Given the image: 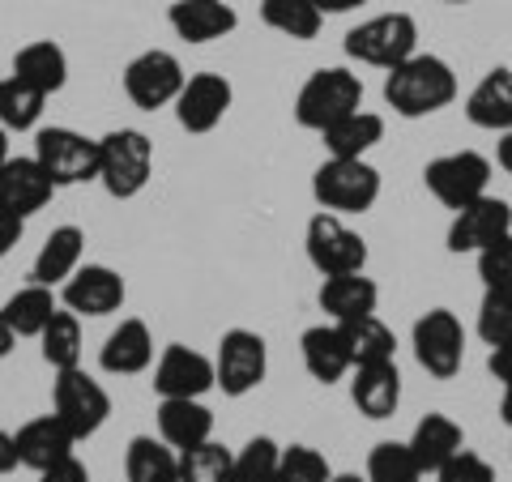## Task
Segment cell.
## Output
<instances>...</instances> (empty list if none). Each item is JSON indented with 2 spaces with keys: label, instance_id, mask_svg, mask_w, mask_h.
I'll use <instances>...</instances> for the list:
<instances>
[{
  "label": "cell",
  "instance_id": "20",
  "mask_svg": "<svg viewBox=\"0 0 512 482\" xmlns=\"http://www.w3.org/2000/svg\"><path fill=\"white\" fill-rule=\"evenodd\" d=\"M13 444H18V465L39 474V470H47V465L73 457V448L82 440H77L56 414H39V419H30V423H22L18 431H13Z\"/></svg>",
  "mask_w": 512,
  "mask_h": 482
},
{
  "label": "cell",
  "instance_id": "35",
  "mask_svg": "<svg viewBox=\"0 0 512 482\" xmlns=\"http://www.w3.org/2000/svg\"><path fill=\"white\" fill-rule=\"evenodd\" d=\"M43 103H47V94L22 82V77H13V73L0 77V128H9V133L35 128L43 116Z\"/></svg>",
  "mask_w": 512,
  "mask_h": 482
},
{
  "label": "cell",
  "instance_id": "22",
  "mask_svg": "<svg viewBox=\"0 0 512 482\" xmlns=\"http://www.w3.org/2000/svg\"><path fill=\"white\" fill-rule=\"evenodd\" d=\"M167 22L175 30V39L214 43V39H227L239 26V13L227 5V0H175L167 9Z\"/></svg>",
  "mask_w": 512,
  "mask_h": 482
},
{
  "label": "cell",
  "instance_id": "39",
  "mask_svg": "<svg viewBox=\"0 0 512 482\" xmlns=\"http://www.w3.org/2000/svg\"><path fill=\"white\" fill-rule=\"evenodd\" d=\"M478 337L487 346H512V291H487L478 303Z\"/></svg>",
  "mask_w": 512,
  "mask_h": 482
},
{
  "label": "cell",
  "instance_id": "28",
  "mask_svg": "<svg viewBox=\"0 0 512 482\" xmlns=\"http://www.w3.org/2000/svg\"><path fill=\"white\" fill-rule=\"evenodd\" d=\"M13 77H22L35 90H43L47 99L60 94L69 86V56H64V47L52 43V39H39V43H26L18 56H13Z\"/></svg>",
  "mask_w": 512,
  "mask_h": 482
},
{
  "label": "cell",
  "instance_id": "27",
  "mask_svg": "<svg viewBox=\"0 0 512 482\" xmlns=\"http://www.w3.org/2000/svg\"><path fill=\"white\" fill-rule=\"evenodd\" d=\"M320 312H325L333 325L342 320H355V316H372L376 303H380V286L367 278V273H333V278L320 282Z\"/></svg>",
  "mask_w": 512,
  "mask_h": 482
},
{
  "label": "cell",
  "instance_id": "10",
  "mask_svg": "<svg viewBox=\"0 0 512 482\" xmlns=\"http://www.w3.org/2000/svg\"><path fill=\"white\" fill-rule=\"evenodd\" d=\"M303 248H308V261L320 278H333V273H359L367 269V239L359 231H350L342 214L320 210L308 222V235H303Z\"/></svg>",
  "mask_w": 512,
  "mask_h": 482
},
{
  "label": "cell",
  "instance_id": "36",
  "mask_svg": "<svg viewBox=\"0 0 512 482\" xmlns=\"http://www.w3.org/2000/svg\"><path fill=\"white\" fill-rule=\"evenodd\" d=\"M427 474L419 470L406 440H380L367 453V482H423Z\"/></svg>",
  "mask_w": 512,
  "mask_h": 482
},
{
  "label": "cell",
  "instance_id": "34",
  "mask_svg": "<svg viewBox=\"0 0 512 482\" xmlns=\"http://www.w3.org/2000/svg\"><path fill=\"white\" fill-rule=\"evenodd\" d=\"M261 18L269 30H278L295 43L316 39L320 26H325V13H320L316 0H261Z\"/></svg>",
  "mask_w": 512,
  "mask_h": 482
},
{
  "label": "cell",
  "instance_id": "54",
  "mask_svg": "<svg viewBox=\"0 0 512 482\" xmlns=\"http://www.w3.org/2000/svg\"><path fill=\"white\" fill-rule=\"evenodd\" d=\"M0 77H5V73H0Z\"/></svg>",
  "mask_w": 512,
  "mask_h": 482
},
{
  "label": "cell",
  "instance_id": "32",
  "mask_svg": "<svg viewBox=\"0 0 512 482\" xmlns=\"http://www.w3.org/2000/svg\"><path fill=\"white\" fill-rule=\"evenodd\" d=\"M342 337L350 346V363L363 367V363H389L397 355V337L384 320L372 312V316H355V320H342ZM350 367V372H355Z\"/></svg>",
  "mask_w": 512,
  "mask_h": 482
},
{
  "label": "cell",
  "instance_id": "5",
  "mask_svg": "<svg viewBox=\"0 0 512 482\" xmlns=\"http://www.w3.org/2000/svg\"><path fill=\"white\" fill-rule=\"evenodd\" d=\"M35 158L56 188H77V184L99 180V137H86L77 128H64V124L39 128Z\"/></svg>",
  "mask_w": 512,
  "mask_h": 482
},
{
  "label": "cell",
  "instance_id": "26",
  "mask_svg": "<svg viewBox=\"0 0 512 482\" xmlns=\"http://www.w3.org/2000/svg\"><path fill=\"white\" fill-rule=\"evenodd\" d=\"M299 350H303V367L316 384H338L350 376V346L342 337V325H312L303 329L299 337Z\"/></svg>",
  "mask_w": 512,
  "mask_h": 482
},
{
  "label": "cell",
  "instance_id": "13",
  "mask_svg": "<svg viewBox=\"0 0 512 482\" xmlns=\"http://www.w3.org/2000/svg\"><path fill=\"white\" fill-rule=\"evenodd\" d=\"M231 103H235V90L222 73H192L171 107H175V120H180L184 133H214V128L227 120Z\"/></svg>",
  "mask_w": 512,
  "mask_h": 482
},
{
  "label": "cell",
  "instance_id": "6",
  "mask_svg": "<svg viewBox=\"0 0 512 482\" xmlns=\"http://www.w3.org/2000/svg\"><path fill=\"white\" fill-rule=\"evenodd\" d=\"M414 52H419V22L410 13H380V18H367L346 35V56L384 73L410 60Z\"/></svg>",
  "mask_w": 512,
  "mask_h": 482
},
{
  "label": "cell",
  "instance_id": "50",
  "mask_svg": "<svg viewBox=\"0 0 512 482\" xmlns=\"http://www.w3.org/2000/svg\"><path fill=\"white\" fill-rule=\"evenodd\" d=\"M500 419H504V427H512V384H504V397H500Z\"/></svg>",
  "mask_w": 512,
  "mask_h": 482
},
{
  "label": "cell",
  "instance_id": "1",
  "mask_svg": "<svg viewBox=\"0 0 512 482\" xmlns=\"http://www.w3.org/2000/svg\"><path fill=\"white\" fill-rule=\"evenodd\" d=\"M457 99V73L453 64L427 52H414L397 69L384 73V103H389L402 120L436 116Z\"/></svg>",
  "mask_w": 512,
  "mask_h": 482
},
{
  "label": "cell",
  "instance_id": "17",
  "mask_svg": "<svg viewBox=\"0 0 512 482\" xmlns=\"http://www.w3.org/2000/svg\"><path fill=\"white\" fill-rule=\"evenodd\" d=\"M52 192L56 184L47 180V171L39 167V158L30 154V158H5L0 163V210H9V214H39L47 201H52Z\"/></svg>",
  "mask_w": 512,
  "mask_h": 482
},
{
  "label": "cell",
  "instance_id": "9",
  "mask_svg": "<svg viewBox=\"0 0 512 482\" xmlns=\"http://www.w3.org/2000/svg\"><path fill=\"white\" fill-rule=\"evenodd\" d=\"M410 346H414V359H419V367L427 376L453 380L461 372V363H466V325L457 320V312L431 308L414 320Z\"/></svg>",
  "mask_w": 512,
  "mask_h": 482
},
{
  "label": "cell",
  "instance_id": "16",
  "mask_svg": "<svg viewBox=\"0 0 512 482\" xmlns=\"http://www.w3.org/2000/svg\"><path fill=\"white\" fill-rule=\"evenodd\" d=\"M500 235H512V205L504 197H478L466 210L453 214V227H448V252H478L495 244Z\"/></svg>",
  "mask_w": 512,
  "mask_h": 482
},
{
  "label": "cell",
  "instance_id": "33",
  "mask_svg": "<svg viewBox=\"0 0 512 482\" xmlns=\"http://www.w3.org/2000/svg\"><path fill=\"white\" fill-rule=\"evenodd\" d=\"M39 355L52 372H64V367H82V316L60 308L39 333Z\"/></svg>",
  "mask_w": 512,
  "mask_h": 482
},
{
  "label": "cell",
  "instance_id": "40",
  "mask_svg": "<svg viewBox=\"0 0 512 482\" xmlns=\"http://www.w3.org/2000/svg\"><path fill=\"white\" fill-rule=\"evenodd\" d=\"M329 478H333V470H329L325 453H316V448H308V444L282 448L274 482H329Z\"/></svg>",
  "mask_w": 512,
  "mask_h": 482
},
{
  "label": "cell",
  "instance_id": "3",
  "mask_svg": "<svg viewBox=\"0 0 512 482\" xmlns=\"http://www.w3.org/2000/svg\"><path fill=\"white\" fill-rule=\"evenodd\" d=\"M363 107V82L359 73L342 69V64H333V69H316L308 82L299 86L295 94V124L308 128V133H325L329 124H338L342 116Z\"/></svg>",
  "mask_w": 512,
  "mask_h": 482
},
{
  "label": "cell",
  "instance_id": "8",
  "mask_svg": "<svg viewBox=\"0 0 512 482\" xmlns=\"http://www.w3.org/2000/svg\"><path fill=\"white\" fill-rule=\"evenodd\" d=\"M423 184L427 192L436 197L444 210H466L470 201L487 197L491 188V158H483L478 150H453V154H440L423 167Z\"/></svg>",
  "mask_w": 512,
  "mask_h": 482
},
{
  "label": "cell",
  "instance_id": "15",
  "mask_svg": "<svg viewBox=\"0 0 512 482\" xmlns=\"http://www.w3.org/2000/svg\"><path fill=\"white\" fill-rule=\"evenodd\" d=\"M154 393L158 397H205L210 389H218L214 376V359L201 355L192 346H167L154 363Z\"/></svg>",
  "mask_w": 512,
  "mask_h": 482
},
{
  "label": "cell",
  "instance_id": "53",
  "mask_svg": "<svg viewBox=\"0 0 512 482\" xmlns=\"http://www.w3.org/2000/svg\"><path fill=\"white\" fill-rule=\"evenodd\" d=\"M448 5H470V0H448Z\"/></svg>",
  "mask_w": 512,
  "mask_h": 482
},
{
  "label": "cell",
  "instance_id": "52",
  "mask_svg": "<svg viewBox=\"0 0 512 482\" xmlns=\"http://www.w3.org/2000/svg\"><path fill=\"white\" fill-rule=\"evenodd\" d=\"M329 482H367V474H333Z\"/></svg>",
  "mask_w": 512,
  "mask_h": 482
},
{
  "label": "cell",
  "instance_id": "38",
  "mask_svg": "<svg viewBox=\"0 0 512 482\" xmlns=\"http://www.w3.org/2000/svg\"><path fill=\"white\" fill-rule=\"evenodd\" d=\"M278 457H282L278 440H269V436L248 440L231 461V482H274L278 478Z\"/></svg>",
  "mask_w": 512,
  "mask_h": 482
},
{
  "label": "cell",
  "instance_id": "4",
  "mask_svg": "<svg viewBox=\"0 0 512 482\" xmlns=\"http://www.w3.org/2000/svg\"><path fill=\"white\" fill-rule=\"evenodd\" d=\"M312 197L329 214H367L380 201V171L367 158H325L312 175Z\"/></svg>",
  "mask_w": 512,
  "mask_h": 482
},
{
  "label": "cell",
  "instance_id": "7",
  "mask_svg": "<svg viewBox=\"0 0 512 482\" xmlns=\"http://www.w3.org/2000/svg\"><path fill=\"white\" fill-rule=\"evenodd\" d=\"M52 414L77 440H90L111 419V393L82 367H64L52 380Z\"/></svg>",
  "mask_w": 512,
  "mask_h": 482
},
{
  "label": "cell",
  "instance_id": "25",
  "mask_svg": "<svg viewBox=\"0 0 512 482\" xmlns=\"http://www.w3.org/2000/svg\"><path fill=\"white\" fill-rule=\"evenodd\" d=\"M406 444H410L414 461H419V470L436 474L461 453V448H466V431H461V423L448 419V414H423V419L414 423Z\"/></svg>",
  "mask_w": 512,
  "mask_h": 482
},
{
  "label": "cell",
  "instance_id": "42",
  "mask_svg": "<svg viewBox=\"0 0 512 482\" xmlns=\"http://www.w3.org/2000/svg\"><path fill=\"white\" fill-rule=\"evenodd\" d=\"M436 482H495V470L491 461H483L478 453H470V448H461V453L444 465V470L431 474Z\"/></svg>",
  "mask_w": 512,
  "mask_h": 482
},
{
  "label": "cell",
  "instance_id": "37",
  "mask_svg": "<svg viewBox=\"0 0 512 482\" xmlns=\"http://www.w3.org/2000/svg\"><path fill=\"white\" fill-rule=\"evenodd\" d=\"M231 461L235 453L218 440L192 444L180 453V482H231Z\"/></svg>",
  "mask_w": 512,
  "mask_h": 482
},
{
  "label": "cell",
  "instance_id": "30",
  "mask_svg": "<svg viewBox=\"0 0 512 482\" xmlns=\"http://www.w3.org/2000/svg\"><path fill=\"white\" fill-rule=\"evenodd\" d=\"M124 482H180V453L167 440L133 436L124 453Z\"/></svg>",
  "mask_w": 512,
  "mask_h": 482
},
{
  "label": "cell",
  "instance_id": "19",
  "mask_svg": "<svg viewBox=\"0 0 512 482\" xmlns=\"http://www.w3.org/2000/svg\"><path fill=\"white\" fill-rule=\"evenodd\" d=\"M350 401L363 419H393L397 406H402V372H397V359L389 363H363L350 372Z\"/></svg>",
  "mask_w": 512,
  "mask_h": 482
},
{
  "label": "cell",
  "instance_id": "2",
  "mask_svg": "<svg viewBox=\"0 0 512 482\" xmlns=\"http://www.w3.org/2000/svg\"><path fill=\"white\" fill-rule=\"evenodd\" d=\"M154 175V141L141 128H111L99 137V184L107 197L128 201Z\"/></svg>",
  "mask_w": 512,
  "mask_h": 482
},
{
  "label": "cell",
  "instance_id": "14",
  "mask_svg": "<svg viewBox=\"0 0 512 482\" xmlns=\"http://www.w3.org/2000/svg\"><path fill=\"white\" fill-rule=\"evenodd\" d=\"M124 299H128V286L111 265H82L60 286V308H69L77 316H111L124 308Z\"/></svg>",
  "mask_w": 512,
  "mask_h": 482
},
{
  "label": "cell",
  "instance_id": "24",
  "mask_svg": "<svg viewBox=\"0 0 512 482\" xmlns=\"http://www.w3.org/2000/svg\"><path fill=\"white\" fill-rule=\"evenodd\" d=\"M466 120L487 133H512V69H491L466 94Z\"/></svg>",
  "mask_w": 512,
  "mask_h": 482
},
{
  "label": "cell",
  "instance_id": "43",
  "mask_svg": "<svg viewBox=\"0 0 512 482\" xmlns=\"http://www.w3.org/2000/svg\"><path fill=\"white\" fill-rule=\"evenodd\" d=\"M39 482H90V470L82 457H64L56 465H47V470H39Z\"/></svg>",
  "mask_w": 512,
  "mask_h": 482
},
{
  "label": "cell",
  "instance_id": "23",
  "mask_svg": "<svg viewBox=\"0 0 512 482\" xmlns=\"http://www.w3.org/2000/svg\"><path fill=\"white\" fill-rule=\"evenodd\" d=\"M86 265V231L82 227H56L52 235L43 239V248L30 265V282L39 286H64L77 269Z\"/></svg>",
  "mask_w": 512,
  "mask_h": 482
},
{
  "label": "cell",
  "instance_id": "48",
  "mask_svg": "<svg viewBox=\"0 0 512 482\" xmlns=\"http://www.w3.org/2000/svg\"><path fill=\"white\" fill-rule=\"evenodd\" d=\"M495 163L512 175V133H500V146H495Z\"/></svg>",
  "mask_w": 512,
  "mask_h": 482
},
{
  "label": "cell",
  "instance_id": "51",
  "mask_svg": "<svg viewBox=\"0 0 512 482\" xmlns=\"http://www.w3.org/2000/svg\"><path fill=\"white\" fill-rule=\"evenodd\" d=\"M9 158V128H0V163Z\"/></svg>",
  "mask_w": 512,
  "mask_h": 482
},
{
  "label": "cell",
  "instance_id": "11",
  "mask_svg": "<svg viewBox=\"0 0 512 482\" xmlns=\"http://www.w3.org/2000/svg\"><path fill=\"white\" fill-rule=\"evenodd\" d=\"M214 376L218 389L227 397H248L265 384L269 376V346L261 333L252 329H227L214 355Z\"/></svg>",
  "mask_w": 512,
  "mask_h": 482
},
{
  "label": "cell",
  "instance_id": "45",
  "mask_svg": "<svg viewBox=\"0 0 512 482\" xmlns=\"http://www.w3.org/2000/svg\"><path fill=\"white\" fill-rule=\"evenodd\" d=\"M487 372L500 380V384H512V346H491L487 355Z\"/></svg>",
  "mask_w": 512,
  "mask_h": 482
},
{
  "label": "cell",
  "instance_id": "18",
  "mask_svg": "<svg viewBox=\"0 0 512 482\" xmlns=\"http://www.w3.org/2000/svg\"><path fill=\"white\" fill-rule=\"evenodd\" d=\"M99 367L107 376H141L154 367V333L146 320L128 316L107 333V342L99 346Z\"/></svg>",
  "mask_w": 512,
  "mask_h": 482
},
{
  "label": "cell",
  "instance_id": "47",
  "mask_svg": "<svg viewBox=\"0 0 512 482\" xmlns=\"http://www.w3.org/2000/svg\"><path fill=\"white\" fill-rule=\"evenodd\" d=\"M13 346H18V333H13V325L5 320V308H0V359H9Z\"/></svg>",
  "mask_w": 512,
  "mask_h": 482
},
{
  "label": "cell",
  "instance_id": "46",
  "mask_svg": "<svg viewBox=\"0 0 512 482\" xmlns=\"http://www.w3.org/2000/svg\"><path fill=\"white\" fill-rule=\"evenodd\" d=\"M18 470V444H13V436L5 427H0V478Z\"/></svg>",
  "mask_w": 512,
  "mask_h": 482
},
{
  "label": "cell",
  "instance_id": "29",
  "mask_svg": "<svg viewBox=\"0 0 512 482\" xmlns=\"http://www.w3.org/2000/svg\"><path fill=\"white\" fill-rule=\"evenodd\" d=\"M320 137H325L329 158H367L384 141V116L359 107L350 116H342L338 124H329Z\"/></svg>",
  "mask_w": 512,
  "mask_h": 482
},
{
  "label": "cell",
  "instance_id": "12",
  "mask_svg": "<svg viewBox=\"0 0 512 482\" xmlns=\"http://www.w3.org/2000/svg\"><path fill=\"white\" fill-rule=\"evenodd\" d=\"M184 82H188L184 64L175 60L171 52H163V47H150V52L133 56V60H128V69H124V94L141 111L171 107L175 94L184 90Z\"/></svg>",
  "mask_w": 512,
  "mask_h": 482
},
{
  "label": "cell",
  "instance_id": "44",
  "mask_svg": "<svg viewBox=\"0 0 512 482\" xmlns=\"http://www.w3.org/2000/svg\"><path fill=\"white\" fill-rule=\"evenodd\" d=\"M22 235H26V218H22V214L0 210V256H9L13 248H18V244H22Z\"/></svg>",
  "mask_w": 512,
  "mask_h": 482
},
{
  "label": "cell",
  "instance_id": "41",
  "mask_svg": "<svg viewBox=\"0 0 512 482\" xmlns=\"http://www.w3.org/2000/svg\"><path fill=\"white\" fill-rule=\"evenodd\" d=\"M474 256H478V278H483L487 291H512V235H500Z\"/></svg>",
  "mask_w": 512,
  "mask_h": 482
},
{
  "label": "cell",
  "instance_id": "21",
  "mask_svg": "<svg viewBox=\"0 0 512 482\" xmlns=\"http://www.w3.org/2000/svg\"><path fill=\"white\" fill-rule=\"evenodd\" d=\"M158 440H167L175 453L214 440V410L201 397H158Z\"/></svg>",
  "mask_w": 512,
  "mask_h": 482
},
{
  "label": "cell",
  "instance_id": "49",
  "mask_svg": "<svg viewBox=\"0 0 512 482\" xmlns=\"http://www.w3.org/2000/svg\"><path fill=\"white\" fill-rule=\"evenodd\" d=\"M316 5H320V13H350V9L367 5V0H316Z\"/></svg>",
  "mask_w": 512,
  "mask_h": 482
},
{
  "label": "cell",
  "instance_id": "31",
  "mask_svg": "<svg viewBox=\"0 0 512 482\" xmlns=\"http://www.w3.org/2000/svg\"><path fill=\"white\" fill-rule=\"evenodd\" d=\"M0 308H5V320L13 325V333H18V337H39L47 320L60 312V299H56L52 286L26 282L22 291H13L5 303H0Z\"/></svg>",
  "mask_w": 512,
  "mask_h": 482
}]
</instances>
